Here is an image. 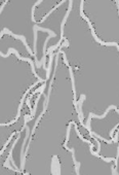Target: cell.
Masks as SVG:
<instances>
[{"mask_svg":"<svg viewBox=\"0 0 119 175\" xmlns=\"http://www.w3.org/2000/svg\"><path fill=\"white\" fill-rule=\"evenodd\" d=\"M3 33H8L9 35H11V36H13V37H15V38H18V39H22V41H23V43L25 44V46H26V48L28 49V52L31 54V55H34L33 54V52L30 49V46L28 45V43L26 42V39H25V37L24 36H20V35H17V34H13V33H11V32H9L8 30H6V29H4L3 30Z\"/></svg>","mask_w":119,"mask_h":175,"instance_id":"1","label":"cell"}]
</instances>
